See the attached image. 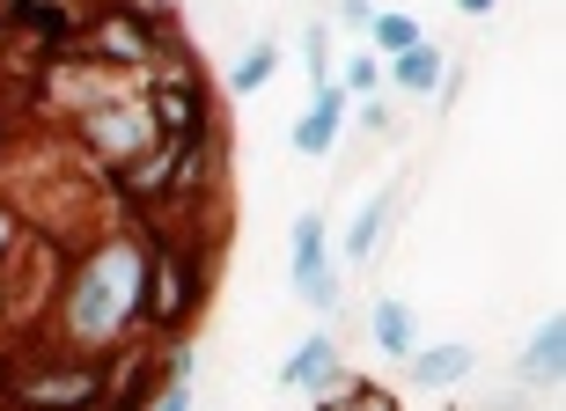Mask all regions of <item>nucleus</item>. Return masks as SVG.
Wrapping results in <instances>:
<instances>
[{
  "label": "nucleus",
  "mask_w": 566,
  "mask_h": 411,
  "mask_svg": "<svg viewBox=\"0 0 566 411\" xmlns=\"http://www.w3.org/2000/svg\"><path fill=\"white\" fill-rule=\"evenodd\" d=\"M376 44L382 52H412V44H420V22L412 15H376Z\"/></svg>",
  "instance_id": "2eb2a0df"
},
{
  "label": "nucleus",
  "mask_w": 566,
  "mask_h": 411,
  "mask_svg": "<svg viewBox=\"0 0 566 411\" xmlns=\"http://www.w3.org/2000/svg\"><path fill=\"white\" fill-rule=\"evenodd\" d=\"M332 368H338V346L324 338V330H316L310 346L287 360V375H280V382H287V390H316V382H332Z\"/></svg>",
  "instance_id": "9d476101"
},
{
  "label": "nucleus",
  "mask_w": 566,
  "mask_h": 411,
  "mask_svg": "<svg viewBox=\"0 0 566 411\" xmlns=\"http://www.w3.org/2000/svg\"><path fill=\"white\" fill-rule=\"evenodd\" d=\"M0 133H8V118H0Z\"/></svg>",
  "instance_id": "b1692460"
},
{
  "label": "nucleus",
  "mask_w": 566,
  "mask_h": 411,
  "mask_svg": "<svg viewBox=\"0 0 566 411\" xmlns=\"http://www.w3.org/2000/svg\"><path fill=\"white\" fill-rule=\"evenodd\" d=\"M155 411H185V390H169V397H163V404H155Z\"/></svg>",
  "instance_id": "412c9836"
},
{
  "label": "nucleus",
  "mask_w": 566,
  "mask_h": 411,
  "mask_svg": "<svg viewBox=\"0 0 566 411\" xmlns=\"http://www.w3.org/2000/svg\"><path fill=\"white\" fill-rule=\"evenodd\" d=\"M155 125H163V147L191 155V147H199V125H207L199 88H191V82H163V88H155Z\"/></svg>",
  "instance_id": "423d86ee"
},
{
  "label": "nucleus",
  "mask_w": 566,
  "mask_h": 411,
  "mask_svg": "<svg viewBox=\"0 0 566 411\" xmlns=\"http://www.w3.org/2000/svg\"><path fill=\"white\" fill-rule=\"evenodd\" d=\"M0 30H8V22H0Z\"/></svg>",
  "instance_id": "393cba45"
},
{
  "label": "nucleus",
  "mask_w": 566,
  "mask_h": 411,
  "mask_svg": "<svg viewBox=\"0 0 566 411\" xmlns=\"http://www.w3.org/2000/svg\"><path fill=\"white\" fill-rule=\"evenodd\" d=\"M294 294L316 302V308L338 302V280H332V265H324V221H316V213L294 221Z\"/></svg>",
  "instance_id": "39448f33"
},
{
  "label": "nucleus",
  "mask_w": 566,
  "mask_h": 411,
  "mask_svg": "<svg viewBox=\"0 0 566 411\" xmlns=\"http://www.w3.org/2000/svg\"><path fill=\"white\" fill-rule=\"evenodd\" d=\"M273 66H280V60H273V44H258V52H243V66H235V82H229V88H243V96H251L258 82H273Z\"/></svg>",
  "instance_id": "dca6fc26"
},
{
  "label": "nucleus",
  "mask_w": 566,
  "mask_h": 411,
  "mask_svg": "<svg viewBox=\"0 0 566 411\" xmlns=\"http://www.w3.org/2000/svg\"><path fill=\"white\" fill-rule=\"evenodd\" d=\"M398 82H405V88H434V82H441V52H427V44L398 52Z\"/></svg>",
  "instance_id": "4468645a"
},
{
  "label": "nucleus",
  "mask_w": 566,
  "mask_h": 411,
  "mask_svg": "<svg viewBox=\"0 0 566 411\" xmlns=\"http://www.w3.org/2000/svg\"><path fill=\"white\" fill-rule=\"evenodd\" d=\"M15 235H22V221L8 213V205H0V257H8V243H15Z\"/></svg>",
  "instance_id": "aec40b11"
},
{
  "label": "nucleus",
  "mask_w": 566,
  "mask_h": 411,
  "mask_svg": "<svg viewBox=\"0 0 566 411\" xmlns=\"http://www.w3.org/2000/svg\"><path fill=\"white\" fill-rule=\"evenodd\" d=\"M96 52H104V60H147V52H155V22L147 15H104Z\"/></svg>",
  "instance_id": "0eeeda50"
},
{
  "label": "nucleus",
  "mask_w": 566,
  "mask_h": 411,
  "mask_svg": "<svg viewBox=\"0 0 566 411\" xmlns=\"http://www.w3.org/2000/svg\"><path fill=\"white\" fill-rule=\"evenodd\" d=\"M382 221H390V199H368L360 205V221H354V235H346V257H368V250H376V235H382Z\"/></svg>",
  "instance_id": "f8f14e48"
},
{
  "label": "nucleus",
  "mask_w": 566,
  "mask_h": 411,
  "mask_svg": "<svg viewBox=\"0 0 566 411\" xmlns=\"http://www.w3.org/2000/svg\"><path fill=\"white\" fill-rule=\"evenodd\" d=\"M376 338L390 352H412V308L405 302H376Z\"/></svg>",
  "instance_id": "ddd939ff"
},
{
  "label": "nucleus",
  "mask_w": 566,
  "mask_h": 411,
  "mask_svg": "<svg viewBox=\"0 0 566 411\" xmlns=\"http://www.w3.org/2000/svg\"><path fill=\"white\" fill-rule=\"evenodd\" d=\"M15 8H22V0H0V22H8V15H15Z\"/></svg>",
  "instance_id": "5701e85b"
},
{
  "label": "nucleus",
  "mask_w": 566,
  "mask_h": 411,
  "mask_svg": "<svg viewBox=\"0 0 566 411\" xmlns=\"http://www.w3.org/2000/svg\"><path fill=\"white\" fill-rule=\"evenodd\" d=\"M140 280H147V257L140 250H104L96 265L74 272V287H66V330L82 338V346H104L111 330H126L140 316Z\"/></svg>",
  "instance_id": "f257e3e1"
},
{
  "label": "nucleus",
  "mask_w": 566,
  "mask_h": 411,
  "mask_svg": "<svg viewBox=\"0 0 566 411\" xmlns=\"http://www.w3.org/2000/svg\"><path fill=\"white\" fill-rule=\"evenodd\" d=\"M147 397H155V382H147V375H133L126 397H118V411H147Z\"/></svg>",
  "instance_id": "f3484780"
},
{
  "label": "nucleus",
  "mask_w": 566,
  "mask_h": 411,
  "mask_svg": "<svg viewBox=\"0 0 566 411\" xmlns=\"http://www.w3.org/2000/svg\"><path fill=\"white\" fill-rule=\"evenodd\" d=\"M354 88H376V60H354V66H346V96H354Z\"/></svg>",
  "instance_id": "6ab92c4d"
},
{
  "label": "nucleus",
  "mask_w": 566,
  "mask_h": 411,
  "mask_svg": "<svg viewBox=\"0 0 566 411\" xmlns=\"http://www.w3.org/2000/svg\"><path fill=\"white\" fill-rule=\"evenodd\" d=\"M82 140L96 147V162L133 169V155H155V147H163V133H155V110L126 103V110H88V118H82Z\"/></svg>",
  "instance_id": "7ed1b4c3"
},
{
  "label": "nucleus",
  "mask_w": 566,
  "mask_h": 411,
  "mask_svg": "<svg viewBox=\"0 0 566 411\" xmlns=\"http://www.w3.org/2000/svg\"><path fill=\"white\" fill-rule=\"evenodd\" d=\"M338 118H346V88H324V96H316V110L294 125V147H302V155H324V147L338 140Z\"/></svg>",
  "instance_id": "1a4fd4ad"
},
{
  "label": "nucleus",
  "mask_w": 566,
  "mask_h": 411,
  "mask_svg": "<svg viewBox=\"0 0 566 411\" xmlns=\"http://www.w3.org/2000/svg\"><path fill=\"white\" fill-rule=\"evenodd\" d=\"M338 411H398V404H390V397H382V390H354V397H346V404H338Z\"/></svg>",
  "instance_id": "a211bd4d"
},
{
  "label": "nucleus",
  "mask_w": 566,
  "mask_h": 411,
  "mask_svg": "<svg viewBox=\"0 0 566 411\" xmlns=\"http://www.w3.org/2000/svg\"><path fill=\"white\" fill-rule=\"evenodd\" d=\"M559 368H566V316H552V324H537L523 352V382H559Z\"/></svg>",
  "instance_id": "6e6552de"
},
{
  "label": "nucleus",
  "mask_w": 566,
  "mask_h": 411,
  "mask_svg": "<svg viewBox=\"0 0 566 411\" xmlns=\"http://www.w3.org/2000/svg\"><path fill=\"white\" fill-rule=\"evenodd\" d=\"M412 375L420 382H457V375H471V346H434V352H412Z\"/></svg>",
  "instance_id": "9b49d317"
},
{
  "label": "nucleus",
  "mask_w": 566,
  "mask_h": 411,
  "mask_svg": "<svg viewBox=\"0 0 566 411\" xmlns=\"http://www.w3.org/2000/svg\"><path fill=\"white\" fill-rule=\"evenodd\" d=\"M457 8H463V15H485V8H493V0H457Z\"/></svg>",
  "instance_id": "4be33fe9"
},
{
  "label": "nucleus",
  "mask_w": 566,
  "mask_h": 411,
  "mask_svg": "<svg viewBox=\"0 0 566 411\" xmlns=\"http://www.w3.org/2000/svg\"><path fill=\"white\" fill-rule=\"evenodd\" d=\"M0 397L15 411H88L104 397V375L88 360H52V352H8L0 360Z\"/></svg>",
  "instance_id": "f03ea898"
},
{
  "label": "nucleus",
  "mask_w": 566,
  "mask_h": 411,
  "mask_svg": "<svg viewBox=\"0 0 566 411\" xmlns=\"http://www.w3.org/2000/svg\"><path fill=\"white\" fill-rule=\"evenodd\" d=\"M140 308L155 316V324H177V316L191 308V257H185V250H147Z\"/></svg>",
  "instance_id": "20e7f679"
}]
</instances>
